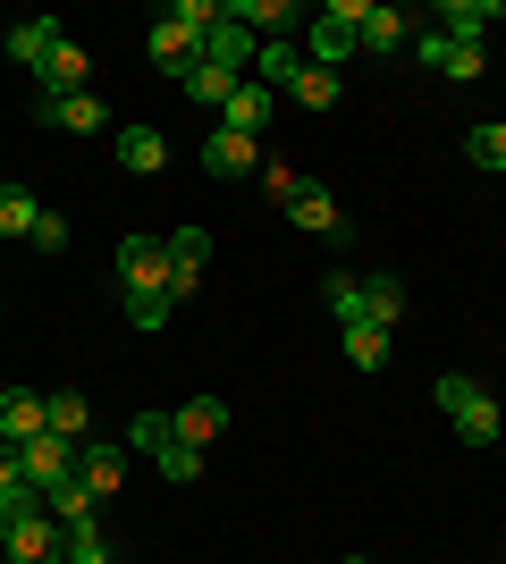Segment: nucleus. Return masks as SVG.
<instances>
[{"mask_svg": "<svg viewBox=\"0 0 506 564\" xmlns=\"http://www.w3.org/2000/svg\"><path fill=\"white\" fill-rule=\"evenodd\" d=\"M18 464H25V489H51V480H68V471H76V447L43 430V438H25V447H18Z\"/></svg>", "mask_w": 506, "mask_h": 564, "instance_id": "11", "label": "nucleus"}, {"mask_svg": "<svg viewBox=\"0 0 506 564\" xmlns=\"http://www.w3.org/2000/svg\"><path fill=\"white\" fill-rule=\"evenodd\" d=\"M43 430H51V404L43 397H25V388L0 397V447H25V438H43Z\"/></svg>", "mask_w": 506, "mask_h": 564, "instance_id": "12", "label": "nucleus"}, {"mask_svg": "<svg viewBox=\"0 0 506 564\" xmlns=\"http://www.w3.org/2000/svg\"><path fill=\"white\" fill-rule=\"evenodd\" d=\"M270 110H279V94H270L262 76H245L237 94H228V110H219V127H228V135H262Z\"/></svg>", "mask_w": 506, "mask_h": 564, "instance_id": "10", "label": "nucleus"}, {"mask_svg": "<svg viewBox=\"0 0 506 564\" xmlns=\"http://www.w3.org/2000/svg\"><path fill=\"white\" fill-rule=\"evenodd\" d=\"M51 43H60V25H51V18L9 25V59H18V68H43V59H51Z\"/></svg>", "mask_w": 506, "mask_h": 564, "instance_id": "22", "label": "nucleus"}, {"mask_svg": "<svg viewBox=\"0 0 506 564\" xmlns=\"http://www.w3.org/2000/svg\"><path fill=\"white\" fill-rule=\"evenodd\" d=\"M254 76H262V85H295V76H304V51H295V43H270L262 59H254Z\"/></svg>", "mask_w": 506, "mask_h": 564, "instance_id": "28", "label": "nucleus"}, {"mask_svg": "<svg viewBox=\"0 0 506 564\" xmlns=\"http://www.w3.org/2000/svg\"><path fill=\"white\" fill-rule=\"evenodd\" d=\"M262 194H270V203H279V212H288L295 194H304V177H295L288 161H270V169H262Z\"/></svg>", "mask_w": 506, "mask_h": 564, "instance_id": "34", "label": "nucleus"}, {"mask_svg": "<svg viewBox=\"0 0 506 564\" xmlns=\"http://www.w3.org/2000/svg\"><path fill=\"white\" fill-rule=\"evenodd\" d=\"M397 312H406V286H397V279H363V286H355V321L397 329Z\"/></svg>", "mask_w": 506, "mask_h": 564, "instance_id": "19", "label": "nucleus"}, {"mask_svg": "<svg viewBox=\"0 0 506 564\" xmlns=\"http://www.w3.org/2000/svg\"><path fill=\"white\" fill-rule=\"evenodd\" d=\"M43 404H51V438L85 447V397H76V388H60V397H43Z\"/></svg>", "mask_w": 506, "mask_h": 564, "instance_id": "25", "label": "nucleus"}, {"mask_svg": "<svg viewBox=\"0 0 506 564\" xmlns=\"http://www.w3.org/2000/svg\"><path fill=\"white\" fill-rule=\"evenodd\" d=\"M288 94L304 101V110H337V76H330V68H304V76L288 85Z\"/></svg>", "mask_w": 506, "mask_h": 564, "instance_id": "30", "label": "nucleus"}, {"mask_svg": "<svg viewBox=\"0 0 506 564\" xmlns=\"http://www.w3.org/2000/svg\"><path fill=\"white\" fill-rule=\"evenodd\" d=\"M85 76H94V59H85V43H68V34H60V43H51V59H43V68H34V85H43V94L60 101V94H85Z\"/></svg>", "mask_w": 506, "mask_h": 564, "instance_id": "9", "label": "nucleus"}, {"mask_svg": "<svg viewBox=\"0 0 506 564\" xmlns=\"http://www.w3.org/2000/svg\"><path fill=\"white\" fill-rule=\"evenodd\" d=\"M169 312H177V295H127V321H136V329H161Z\"/></svg>", "mask_w": 506, "mask_h": 564, "instance_id": "33", "label": "nucleus"}, {"mask_svg": "<svg viewBox=\"0 0 506 564\" xmlns=\"http://www.w3.org/2000/svg\"><path fill=\"white\" fill-rule=\"evenodd\" d=\"M76 480H85L94 497H119L127 489V455L119 447H76Z\"/></svg>", "mask_w": 506, "mask_h": 564, "instance_id": "16", "label": "nucleus"}, {"mask_svg": "<svg viewBox=\"0 0 506 564\" xmlns=\"http://www.w3.org/2000/svg\"><path fill=\"white\" fill-rule=\"evenodd\" d=\"M464 152H473L482 169H506V118H482V127L464 135Z\"/></svg>", "mask_w": 506, "mask_h": 564, "instance_id": "29", "label": "nucleus"}, {"mask_svg": "<svg viewBox=\"0 0 506 564\" xmlns=\"http://www.w3.org/2000/svg\"><path fill=\"white\" fill-rule=\"evenodd\" d=\"M203 59H212V68H228V76H245L254 59H262V51H254V34H245L237 18H219L212 34H203Z\"/></svg>", "mask_w": 506, "mask_h": 564, "instance_id": "14", "label": "nucleus"}, {"mask_svg": "<svg viewBox=\"0 0 506 564\" xmlns=\"http://www.w3.org/2000/svg\"><path fill=\"white\" fill-rule=\"evenodd\" d=\"M94 506H101V497L85 489L76 471H68V480H51V489H43V514H51V522H68V531H76V522H94Z\"/></svg>", "mask_w": 506, "mask_h": 564, "instance_id": "21", "label": "nucleus"}, {"mask_svg": "<svg viewBox=\"0 0 506 564\" xmlns=\"http://www.w3.org/2000/svg\"><path fill=\"white\" fill-rule=\"evenodd\" d=\"M25 489V464H18V447H0V497H18Z\"/></svg>", "mask_w": 506, "mask_h": 564, "instance_id": "38", "label": "nucleus"}, {"mask_svg": "<svg viewBox=\"0 0 506 564\" xmlns=\"http://www.w3.org/2000/svg\"><path fill=\"white\" fill-rule=\"evenodd\" d=\"M355 286H363V279H330V286H321V304L337 312V329H346V321H355Z\"/></svg>", "mask_w": 506, "mask_h": 564, "instance_id": "37", "label": "nucleus"}, {"mask_svg": "<svg viewBox=\"0 0 506 564\" xmlns=\"http://www.w3.org/2000/svg\"><path fill=\"white\" fill-rule=\"evenodd\" d=\"M152 68H161V76H177V85H186V76L194 68H203V34H194V25L186 18H177V9H161V18H152Z\"/></svg>", "mask_w": 506, "mask_h": 564, "instance_id": "3", "label": "nucleus"}, {"mask_svg": "<svg viewBox=\"0 0 506 564\" xmlns=\"http://www.w3.org/2000/svg\"><path fill=\"white\" fill-rule=\"evenodd\" d=\"M34 219H43V203H34V186H0V236H34Z\"/></svg>", "mask_w": 506, "mask_h": 564, "instance_id": "24", "label": "nucleus"}, {"mask_svg": "<svg viewBox=\"0 0 506 564\" xmlns=\"http://www.w3.org/2000/svg\"><path fill=\"white\" fill-rule=\"evenodd\" d=\"M439 413L456 422V438H464V447H489V438H498V397H489L482 379H464V371H448V379H439Z\"/></svg>", "mask_w": 506, "mask_h": 564, "instance_id": "1", "label": "nucleus"}, {"mask_svg": "<svg viewBox=\"0 0 506 564\" xmlns=\"http://www.w3.org/2000/svg\"><path fill=\"white\" fill-rule=\"evenodd\" d=\"M169 295H194V279H203V261H212V228H169Z\"/></svg>", "mask_w": 506, "mask_h": 564, "instance_id": "7", "label": "nucleus"}, {"mask_svg": "<svg viewBox=\"0 0 506 564\" xmlns=\"http://www.w3.org/2000/svg\"><path fill=\"white\" fill-rule=\"evenodd\" d=\"M127 438H136L144 455H161V447H169V413H136V422H127Z\"/></svg>", "mask_w": 506, "mask_h": 564, "instance_id": "35", "label": "nucleus"}, {"mask_svg": "<svg viewBox=\"0 0 506 564\" xmlns=\"http://www.w3.org/2000/svg\"><path fill=\"white\" fill-rule=\"evenodd\" d=\"M228 18H237L245 34H288V25H304V9H295V0H228Z\"/></svg>", "mask_w": 506, "mask_h": 564, "instance_id": "17", "label": "nucleus"}, {"mask_svg": "<svg viewBox=\"0 0 506 564\" xmlns=\"http://www.w3.org/2000/svg\"><path fill=\"white\" fill-rule=\"evenodd\" d=\"M413 59H422V68H439V76H456V85H473V76L489 68V51H482V43H456V34H422V43H413Z\"/></svg>", "mask_w": 506, "mask_h": 564, "instance_id": "5", "label": "nucleus"}, {"mask_svg": "<svg viewBox=\"0 0 506 564\" xmlns=\"http://www.w3.org/2000/svg\"><path fill=\"white\" fill-rule=\"evenodd\" d=\"M169 430H177L186 447H212L219 430H228V404H219V397H186L177 413H169Z\"/></svg>", "mask_w": 506, "mask_h": 564, "instance_id": "15", "label": "nucleus"}, {"mask_svg": "<svg viewBox=\"0 0 506 564\" xmlns=\"http://www.w3.org/2000/svg\"><path fill=\"white\" fill-rule=\"evenodd\" d=\"M161 471H169V480H177V489H186L194 471H203V447H186V438L169 430V447H161Z\"/></svg>", "mask_w": 506, "mask_h": 564, "instance_id": "32", "label": "nucleus"}, {"mask_svg": "<svg viewBox=\"0 0 506 564\" xmlns=\"http://www.w3.org/2000/svg\"><path fill=\"white\" fill-rule=\"evenodd\" d=\"M203 169H212V177H254V135H228V127H212V143H203Z\"/></svg>", "mask_w": 506, "mask_h": 564, "instance_id": "20", "label": "nucleus"}, {"mask_svg": "<svg viewBox=\"0 0 506 564\" xmlns=\"http://www.w3.org/2000/svg\"><path fill=\"white\" fill-rule=\"evenodd\" d=\"M363 9H372V0H330V9L304 25V68H330L337 76V59H346L355 34H363Z\"/></svg>", "mask_w": 506, "mask_h": 564, "instance_id": "2", "label": "nucleus"}, {"mask_svg": "<svg viewBox=\"0 0 506 564\" xmlns=\"http://www.w3.org/2000/svg\"><path fill=\"white\" fill-rule=\"evenodd\" d=\"M119 161L136 169V177H152V169H169V143H161V127H127V135H119Z\"/></svg>", "mask_w": 506, "mask_h": 564, "instance_id": "23", "label": "nucleus"}, {"mask_svg": "<svg viewBox=\"0 0 506 564\" xmlns=\"http://www.w3.org/2000/svg\"><path fill=\"white\" fill-rule=\"evenodd\" d=\"M119 286L127 295H169V245L161 236H119Z\"/></svg>", "mask_w": 506, "mask_h": 564, "instance_id": "4", "label": "nucleus"}, {"mask_svg": "<svg viewBox=\"0 0 506 564\" xmlns=\"http://www.w3.org/2000/svg\"><path fill=\"white\" fill-rule=\"evenodd\" d=\"M346 362L380 371V362H388V329H372V321H346Z\"/></svg>", "mask_w": 506, "mask_h": 564, "instance_id": "27", "label": "nucleus"}, {"mask_svg": "<svg viewBox=\"0 0 506 564\" xmlns=\"http://www.w3.org/2000/svg\"><path fill=\"white\" fill-rule=\"evenodd\" d=\"M25 245H34V253H68V219H60V212H43Z\"/></svg>", "mask_w": 506, "mask_h": 564, "instance_id": "36", "label": "nucleus"}, {"mask_svg": "<svg viewBox=\"0 0 506 564\" xmlns=\"http://www.w3.org/2000/svg\"><path fill=\"white\" fill-rule=\"evenodd\" d=\"M406 43H413V18H406V9H388V0H372L355 51H380V59H388V51H406Z\"/></svg>", "mask_w": 506, "mask_h": 564, "instance_id": "13", "label": "nucleus"}, {"mask_svg": "<svg viewBox=\"0 0 506 564\" xmlns=\"http://www.w3.org/2000/svg\"><path fill=\"white\" fill-rule=\"evenodd\" d=\"M68 564H119L110 540H101V522H76V531H68Z\"/></svg>", "mask_w": 506, "mask_h": 564, "instance_id": "31", "label": "nucleus"}, {"mask_svg": "<svg viewBox=\"0 0 506 564\" xmlns=\"http://www.w3.org/2000/svg\"><path fill=\"white\" fill-rule=\"evenodd\" d=\"M346 564H363V556H346Z\"/></svg>", "mask_w": 506, "mask_h": 564, "instance_id": "39", "label": "nucleus"}, {"mask_svg": "<svg viewBox=\"0 0 506 564\" xmlns=\"http://www.w3.org/2000/svg\"><path fill=\"white\" fill-rule=\"evenodd\" d=\"M245 76H228V68H212V59H203V68L186 76V101H212V110H228V94H237Z\"/></svg>", "mask_w": 506, "mask_h": 564, "instance_id": "26", "label": "nucleus"}, {"mask_svg": "<svg viewBox=\"0 0 506 564\" xmlns=\"http://www.w3.org/2000/svg\"><path fill=\"white\" fill-rule=\"evenodd\" d=\"M498 18H506V0H448V9H439V25H448L456 43H482Z\"/></svg>", "mask_w": 506, "mask_h": 564, "instance_id": "18", "label": "nucleus"}, {"mask_svg": "<svg viewBox=\"0 0 506 564\" xmlns=\"http://www.w3.org/2000/svg\"><path fill=\"white\" fill-rule=\"evenodd\" d=\"M34 118H43V127H60V135H101V127H110V110H101L94 94H60V101H34Z\"/></svg>", "mask_w": 506, "mask_h": 564, "instance_id": "8", "label": "nucleus"}, {"mask_svg": "<svg viewBox=\"0 0 506 564\" xmlns=\"http://www.w3.org/2000/svg\"><path fill=\"white\" fill-rule=\"evenodd\" d=\"M288 219H295L304 236H321V245H337V236H355V228H346V212H337V194H330V186H313V177H304V194L288 203Z\"/></svg>", "mask_w": 506, "mask_h": 564, "instance_id": "6", "label": "nucleus"}]
</instances>
